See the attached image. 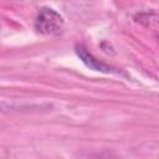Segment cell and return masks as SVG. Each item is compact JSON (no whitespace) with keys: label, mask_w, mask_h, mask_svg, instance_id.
Returning a JSON list of instances; mask_svg holds the SVG:
<instances>
[{"label":"cell","mask_w":159,"mask_h":159,"mask_svg":"<svg viewBox=\"0 0 159 159\" xmlns=\"http://www.w3.org/2000/svg\"><path fill=\"white\" fill-rule=\"evenodd\" d=\"M134 20L145 25V26H149V25H153V24H158L159 22V15L150 11V12H140V14H137L134 16Z\"/></svg>","instance_id":"3957f363"},{"label":"cell","mask_w":159,"mask_h":159,"mask_svg":"<svg viewBox=\"0 0 159 159\" xmlns=\"http://www.w3.org/2000/svg\"><path fill=\"white\" fill-rule=\"evenodd\" d=\"M65 26L63 16L55 9L43 6L35 17V30L45 36H56L62 32Z\"/></svg>","instance_id":"6da1fadb"},{"label":"cell","mask_w":159,"mask_h":159,"mask_svg":"<svg viewBox=\"0 0 159 159\" xmlns=\"http://www.w3.org/2000/svg\"><path fill=\"white\" fill-rule=\"evenodd\" d=\"M75 52L78 56V58L91 70L97 71V72H102V73H118V71L116 68H113L112 66H109L108 63L99 61L97 57H94L88 48L82 45V43H77L75 46Z\"/></svg>","instance_id":"7a4b0ae2"},{"label":"cell","mask_w":159,"mask_h":159,"mask_svg":"<svg viewBox=\"0 0 159 159\" xmlns=\"http://www.w3.org/2000/svg\"><path fill=\"white\" fill-rule=\"evenodd\" d=\"M158 40H159V35H158Z\"/></svg>","instance_id":"277c9868"}]
</instances>
